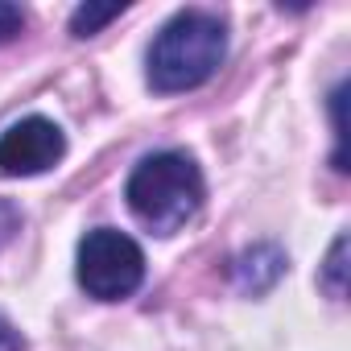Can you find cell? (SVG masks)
<instances>
[{"label":"cell","instance_id":"obj_3","mask_svg":"<svg viewBox=\"0 0 351 351\" xmlns=\"http://www.w3.org/2000/svg\"><path fill=\"white\" fill-rule=\"evenodd\" d=\"M79 285L99 298V302H120L145 281V252L136 248L132 236L116 228H95L79 240V261H75Z\"/></svg>","mask_w":351,"mask_h":351},{"label":"cell","instance_id":"obj_1","mask_svg":"<svg viewBox=\"0 0 351 351\" xmlns=\"http://www.w3.org/2000/svg\"><path fill=\"white\" fill-rule=\"evenodd\" d=\"M228 54V34L223 21L211 13H178L149 46V83L153 91H191L207 83Z\"/></svg>","mask_w":351,"mask_h":351},{"label":"cell","instance_id":"obj_2","mask_svg":"<svg viewBox=\"0 0 351 351\" xmlns=\"http://www.w3.org/2000/svg\"><path fill=\"white\" fill-rule=\"evenodd\" d=\"M132 215L157 236L178 232L203 207V173L186 153H149L124 186Z\"/></svg>","mask_w":351,"mask_h":351},{"label":"cell","instance_id":"obj_6","mask_svg":"<svg viewBox=\"0 0 351 351\" xmlns=\"http://www.w3.org/2000/svg\"><path fill=\"white\" fill-rule=\"evenodd\" d=\"M343 252H347V236L335 240L330 261H326V289H330L335 298H343Z\"/></svg>","mask_w":351,"mask_h":351},{"label":"cell","instance_id":"obj_7","mask_svg":"<svg viewBox=\"0 0 351 351\" xmlns=\"http://www.w3.org/2000/svg\"><path fill=\"white\" fill-rule=\"evenodd\" d=\"M21 25H25V13H21L17 5H0V42L17 38V34H21Z\"/></svg>","mask_w":351,"mask_h":351},{"label":"cell","instance_id":"obj_5","mask_svg":"<svg viewBox=\"0 0 351 351\" xmlns=\"http://www.w3.org/2000/svg\"><path fill=\"white\" fill-rule=\"evenodd\" d=\"M124 13V5H83V9H75V17H71V34L75 38H91V34H99L112 17H120Z\"/></svg>","mask_w":351,"mask_h":351},{"label":"cell","instance_id":"obj_8","mask_svg":"<svg viewBox=\"0 0 351 351\" xmlns=\"http://www.w3.org/2000/svg\"><path fill=\"white\" fill-rule=\"evenodd\" d=\"M0 351H21V339H17V330L0 318Z\"/></svg>","mask_w":351,"mask_h":351},{"label":"cell","instance_id":"obj_4","mask_svg":"<svg viewBox=\"0 0 351 351\" xmlns=\"http://www.w3.org/2000/svg\"><path fill=\"white\" fill-rule=\"evenodd\" d=\"M66 136L54 120L46 116H25L0 136V178H29V173L50 169L62 161Z\"/></svg>","mask_w":351,"mask_h":351}]
</instances>
